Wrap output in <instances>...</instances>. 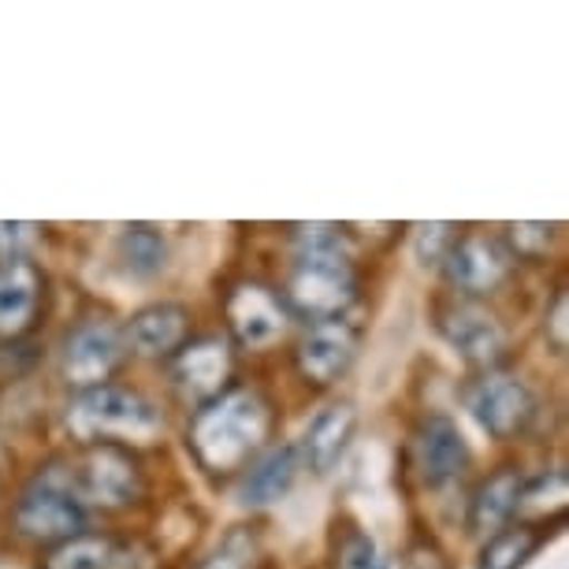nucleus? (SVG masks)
Segmentation results:
<instances>
[{
    "label": "nucleus",
    "instance_id": "nucleus-13",
    "mask_svg": "<svg viewBox=\"0 0 569 569\" xmlns=\"http://www.w3.org/2000/svg\"><path fill=\"white\" fill-rule=\"evenodd\" d=\"M469 447L450 417H428L413 432V469L425 488H447L466 472Z\"/></svg>",
    "mask_w": 569,
    "mask_h": 569
},
{
    "label": "nucleus",
    "instance_id": "nucleus-14",
    "mask_svg": "<svg viewBox=\"0 0 569 569\" xmlns=\"http://www.w3.org/2000/svg\"><path fill=\"white\" fill-rule=\"evenodd\" d=\"M46 302V276L27 257L0 261V339H19L34 328Z\"/></svg>",
    "mask_w": 569,
    "mask_h": 569
},
{
    "label": "nucleus",
    "instance_id": "nucleus-20",
    "mask_svg": "<svg viewBox=\"0 0 569 569\" xmlns=\"http://www.w3.org/2000/svg\"><path fill=\"white\" fill-rule=\"evenodd\" d=\"M543 540H547L543 525H529V521L507 525V529L488 536L485 551L477 558V569H525L529 558L543 547Z\"/></svg>",
    "mask_w": 569,
    "mask_h": 569
},
{
    "label": "nucleus",
    "instance_id": "nucleus-9",
    "mask_svg": "<svg viewBox=\"0 0 569 569\" xmlns=\"http://www.w3.org/2000/svg\"><path fill=\"white\" fill-rule=\"evenodd\" d=\"M223 313H228V328L231 336L250 350H264L287 336L291 328V306L287 298L272 291L268 283H257V279H242V283L231 287L228 302H223Z\"/></svg>",
    "mask_w": 569,
    "mask_h": 569
},
{
    "label": "nucleus",
    "instance_id": "nucleus-22",
    "mask_svg": "<svg viewBox=\"0 0 569 569\" xmlns=\"http://www.w3.org/2000/svg\"><path fill=\"white\" fill-rule=\"evenodd\" d=\"M331 569H388V562L361 525L342 521L331 536Z\"/></svg>",
    "mask_w": 569,
    "mask_h": 569
},
{
    "label": "nucleus",
    "instance_id": "nucleus-16",
    "mask_svg": "<svg viewBox=\"0 0 569 569\" xmlns=\"http://www.w3.org/2000/svg\"><path fill=\"white\" fill-rule=\"evenodd\" d=\"M521 488H525V477L521 469L513 466H502L491 472L488 480H480V488L472 491L469 499V529L472 532H499L518 518V502H521Z\"/></svg>",
    "mask_w": 569,
    "mask_h": 569
},
{
    "label": "nucleus",
    "instance_id": "nucleus-18",
    "mask_svg": "<svg viewBox=\"0 0 569 569\" xmlns=\"http://www.w3.org/2000/svg\"><path fill=\"white\" fill-rule=\"evenodd\" d=\"M134 543H120L116 536L101 532H79L71 540L49 547L41 558V569H127Z\"/></svg>",
    "mask_w": 569,
    "mask_h": 569
},
{
    "label": "nucleus",
    "instance_id": "nucleus-27",
    "mask_svg": "<svg viewBox=\"0 0 569 569\" xmlns=\"http://www.w3.org/2000/svg\"><path fill=\"white\" fill-rule=\"evenodd\" d=\"M34 242H38L34 223H0V253H4V261L8 257H23Z\"/></svg>",
    "mask_w": 569,
    "mask_h": 569
},
{
    "label": "nucleus",
    "instance_id": "nucleus-7",
    "mask_svg": "<svg viewBox=\"0 0 569 569\" xmlns=\"http://www.w3.org/2000/svg\"><path fill=\"white\" fill-rule=\"evenodd\" d=\"M469 413L477 417V425L496 439H513L532 425L536 417V395L521 376L488 369L485 376L469 383L466 391Z\"/></svg>",
    "mask_w": 569,
    "mask_h": 569
},
{
    "label": "nucleus",
    "instance_id": "nucleus-19",
    "mask_svg": "<svg viewBox=\"0 0 569 569\" xmlns=\"http://www.w3.org/2000/svg\"><path fill=\"white\" fill-rule=\"evenodd\" d=\"M353 428H358V413H353L350 402L328 406V410L320 413L313 425H309L306 443H302L298 455H306V461L313 466V472L336 469V461L347 455V447L353 439Z\"/></svg>",
    "mask_w": 569,
    "mask_h": 569
},
{
    "label": "nucleus",
    "instance_id": "nucleus-1",
    "mask_svg": "<svg viewBox=\"0 0 569 569\" xmlns=\"http://www.w3.org/2000/svg\"><path fill=\"white\" fill-rule=\"evenodd\" d=\"M291 313L313 320H336L358 298V276L350 264L347 231L336 223H302L295 228V268L287 279Z\"/></svg>",
    "mask_w": 569,
    "mask_h": 569
},
{
    "label": "nucleus",
    "instance_id": "nucleus-23",
    "mask_svg": "<svg viewBox=\"0 0 569 569\" xmlns=\"http://www.w3.org/2000/svg\"><path fill=\"white\" fill-rule=\"evenodd\" d=\"M257 558H261V540H257L253 529L239 525V529H231L223 536L217 551L209 558H201L194 569H253Z\"/></svg>",
    "mask_w": 569,
    "mask_h": 569
},
{
    "label": "nucleus",
    "instance_id": "nucleus-21",
    "mask_svg": "<svg viewBox=\"0 0 569 569\" xmlns=\"http://www.w3.org/2000/svg\"><path fill=\"white\" fill-rule=\"evenodd\" d=\"M120 261L131 276L138 279H149L157 276L160 268L168 264V242L164 234L157 228H149V223H131V228H123L120 234Z\"/></svg>",
    "mask_w": 569,
    "mask_h": 569
},
{
    "label": "nucleus",
    "instance_id": "nucleus-24",
    "mask_svg": "<svg viewBox=\"0 0 569 569\" xmlns=\"http://www.w3.org/2000/svg\"><path fill=\"white\" fill-rule=\"evenodd\" d=\"M551 239H555V228L551 223H510L507 228V250L510 257H543L551 250Z\"/></svg>",
    "mask_w": 569,
    "mask_h": 569
},
{
    "label": "nucleus",
    "instance_id": "nucleus-28",
    "mask_svg": "<svg viewBox=\"0 0 569 569\" xmlns=\"http://www.w3.org/2000/svg\"><path fill=\"white\" fill-rule=\"evenodd\" d=\"M406 569H447V562L432 543H413L406 555Z\"/></svg>",
    "mask_w": 569,
    "mask_h": 569
},
{
    "label": "nucleus",
    "instance_id": "nucleus-10",
    "mask_svg": "<svg viewBox=\"0 0 569 569\" xmlns=\"http://www.w3.org/2000/svg\"><path fill=\"white\" fill-rule=\"evenodd\" d=\"M231 369H234V358H231L228 339L209 336V339L187 342V347L171 358V383H176V391L182 395V402L201 410V406H209L212 399H220V395L228 391Z\"/></svg>",
    "mask_w": 569,
    "mask_h": 569
},
{
    "label": "nucleus",
    "instance_id": "nucleus-4",
    "mask_svg": "<svg viewBox=\"0 0 569 569\" xmlns=\"http://www.w3.org/2000/svg\"><path fill=\"white\" fill-rule=\"evenodd\" d=\"M82 518L86 507L79 499V488H74L71 469L60 466V461H49V466H41L27 480L12 510V525L23 540L52 543V547L79 536Z\"/></svg>",
    "mask_w": 569,
    "mask_h": 569
},
{
    "label": "nucleus",
    "instance_id": "nucleus-17",
    "mask_svg": "<svg viewBox=\"0 0 569 569\" xmlns=\"http://www.w3.org/2000/svg\"><path fill=\"white\" fill-rule=\"evenodd\" d=\"M298 469H302V455H298L295 443L264 450L261 458H253L250 466H246V477H242V488H239L242 502H250V507H264V502L283 499L287 491L295 488Z\"/></svg>",
    "mask_w": 569,
    "mask_h": 569
},
{
    "label": "nucleus",
    "instance_id": "nucleus-8",
    "mask_svg": "<svg viewBox=\"0 0 569 569\" xmlns=\"http://www.w3.org/2000/svg\"><path fill=\"white\" fill-rule=\"evenodd\" d=\"M443 272L447 283L455 287L461 298L477 302L485 295H496L513 272V257L507 250V242L496 239L488 231H469L455 239V246L443 257Z\"/></svg>",
    "mask_w": 569,
    "mask_h": 569
},
{
    "label": "nucleus",
    "instance_id": "nucleus-26",
    "mask_svg": "<svg viewBox=\"0 0 569 569\" xmlns=\"http://www.w3.org/2000/svg\"><path fill=\"white\" fill-rule=\"evenodd\" d=\"M569 298H566V287H558L555 298H551V313L543 317V331H547V342L562 353L569 347Z\"/></svg>",
    "mask_w": 569,
    "mask_h": 569
},
{
    "label": "nucleus",
    "instance_id": "nucleus-6",
    "mask_svg": "<svg viewBox=\"0 0 569 569\" xmlns=\"http://www.w3.org/2000/svg\"><path fill=\"white\" fill-rule=\"evenodd\" d=\"M71 477L82 507L123 510L142 499L146 491L142 466H138L134 450L127 447H86V458L71 466Z\"/></svg>",
    "mask_w": 569,
    "mask_h": 569
},
{
    "label": "nucleus",
    "instance_id": "nucleus-2",
    "mask_svg": "<svg viewBox=\"0 0 569 569\" xmlns=\"http://www.w3.org/2000/svg\"><path fill=\"white\" fill-rule=\"evenodd\" d=\"M272 406L264 395L234 388L201 406L190 421V450L209 472H239L261 455L272 436Z\"/></svg>",
    "mask_w": 569,
    "mask_h": 569
},
{
    "label": "nucleus",
    "instance_id": "nucleus-12",
    "mask_svg": "<svg viewBox=\"0 0 569 569\" xmlns=\"http://www.w3.org/2000/svg\"><path fill=\"white\" fill-rule=\"evenodd\" d=\"M358 339H361L358 328L342 317L313 320L295 347L298 372H302L309 383H317V388H328V383H336L353 365V358H358Z\"/></svg>",
    "mask_w": 569,
    "mask_h": 569
},
{
    "label": "nucleus",
    "instance_id": "nucleus-5",
    "mask_svg": "<svg viewBox=\"0 0 569 569\" xmlns=\"http://www.w3.org/2000/svg\"><path fill=\"white\" fill-rule=\"evenodd\" d=\"M127 339L123 328L112 320L90 317L74 325L60 342V376L74 391H90L112 380V372L127 361Z\"/></svg>",
    "mask_w": 569,
    "mask_h": 569
},
{
    "label": "nucleus",
    "instance_id": "nucleus-11",
    "mask_svg": "<svg viewBox=\"0 0 569 569\" xmlns=\"http://www.w3.org/2000/svg\"><path fill=\"white\" fill-rule=\"evenodd\" d=\"M439 331L461 358L469 365H480V369H496L510 342L502 320L488 306L469 302V298H458L455 306L439 309Z\"/></svg>",
    "mask_w": 569,
    "mask_h": 569
},
{
    "label": "nucleus",
    "instance_id": "nucleus-25",
    "mask_svg": "<svg viewBox=\"0 0 569 569\" xmlns=\"http://www.w3.org/2000/svg\"><path fill=\"white\" fill-rule=\"evenodd\" d=\"M455 228L450 223H425V228H417V257H421L425 264H443L447 250L455 246Z\"/></svg>",
    "mask_w": 569,
    "mask_h": 569
},
{
    "label": "nucleus",
    "instance_id": "nucleus-3",
    "mask_svg": "<svg viewBox=\"0 0 569 569\" xmlns=\"http://www.w3.org/2000/svg\"><path fill=\"white\" fill-rule=\"evenodd\" d=\"M68 432L82 447H142L160 432V410L146 395L120 383L74 391L68 406Z\"/></svg>",
    "mask_w": 569,
    "mask_h": 569
},
{
    "label": "nucleus",
    "instance_id": "nucleus-15",
    "mask_svg": "<svg viewBox=\"0 0 569 569\" xmlns=\"http://www.w3.org/2000/svg\"><path fill=\"white\" fill-rule=\"evenodd\" d=\"M123 339L127 350L142 353V358H176L190 342V313L176 302H153L131 317Z\"/></svg>",
    "mask_w": 569,
    "mask_h": 569
}]
</instances>
